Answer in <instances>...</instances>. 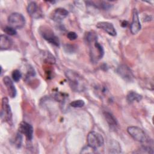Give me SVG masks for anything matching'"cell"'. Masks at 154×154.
Listing matches in <instances>:
<instances>
[{"instance_id":"cell-1","label":"cell","mask_w":154,"mask_h":154,"mask_svg":"<svg viewBox=\"0 0 154 154\" xmlns=\"http://www.w3.org/2000/svg\"><path fill=\"white\" fill-rule=\"evenodd\" d=\"M85 39L89 47L90 56L93 63H97L104 55L103 46L98 42L96 33L93 31H89L85 34Z\"/></svg>"},{"instance_id":"cell-2","label":"cell","mask_w":154,"mask_h":154,"mask_svg":"<svg viewBox=\"0 0 154 154\" xmlns=\"http://www.w3.org/2000/svg\"><path fill=\"white\" fill-rule=\"evenodd\" d=\"M65 75L69 85L75 92H82L86 88V81L78 72L72 70H67Z\"/></svg>"},{"instance_id":"cell-3","label":"cell","mask_w":154,"mask_h":154,"mask_svg":"<svg viewBox=\"0 0 154 154\" xmlns=\"http://www.w3.org/2000/svg\"><path fill=\"white\" fill-rule=\"evenodd\" d=\"M87 143L88 146L96 150L103 145L104 138L99 132L91 131L87 135Z\"/></svg>"},{"instance_id":"cell-4","label":"cell","mask_w":154,"mask_h":154,"mask_svg":"<svg viewBox=\"0 0 154 154\" xmlns=\"http://www.w3.org/2000/svg\"><path fill=\"white\" fill-rule=\"evenodd\" d=\"M128 134L136 141L146 143L149 141L148 138L142 129L138 126H131L127 129Z\"/></svg>"},{"instance_id":"cell-5","label":"cell","mask_w":154,"mask_h":154,"mask_svg":"<svg viewBox=\"0 0 154 154\" xmlns=\"http://www.w3.org/2000/svg\"><path fill=\"white\" fill-rule=\"evenodd\" d=\"M8 23L10 26L14 29H20L25 24V19L22 14L15 12L8 16Z\"/></svg>"},{"instance_id":"cell-6","label":"cell","mask_w":154,"mask_h":154,"mask_svg":"<svg viewBox=\"0 0 154 154\" xmlns=\"http://www.w3.org/2000/svg\"><path fill=\"white\" fill-rule=\"evenodd\" d=\"M1 118L3 121L7 122L9 124L12 123V112L8 102V99L7 97H3L2 99Z\"/></svg>"},{"instance_id":"cell-7","label":"cell","mask_w":154,"mask_h":154,"mask_svg":"<svg viewBox=\"0 0 154 154\" xmlns=\"http://www.w3.org/2000/svg\"><path fill=\"white\" fill-rule=\"evenodd\" d=\"M40 33L42 37L45 40H46L48 42L51 44L55 46H59L60 45V40L57 36H56L54 32L51 30V29L43 26V28L40 29Z\"/></svg>"},{"instance_id":"cell-8","label":"cell","mask_w":154,"mask_h":154,"mask_svg":"<svg viewBox=\"0 0 154 154\" xmlns=\"http://www.w3.org/2000/svg\"><path fill=\"white\" fill-rule=\"evenodd\" d=\"M117 74L125 81L131 82L134 79V75L131 69L125 64H121L116 69Z\"/></svg>"},{"instance_id":"cell-9","label":"cell","mask_w":154,"mask_h":154,"mask_svg":"<svg viewBox=\"0 0 154 154\" xmlns=\"http://www.w3.org/2000/svg\"><path fill=\"white\" fill-rule=\"evenodd\" d=\"M19 132L25 135L26 138L31 141L33 137V128L31 125L26 122H22L19 126L18 128Z\"/></svg>"},{"instance_id":"cell-10","label":"cell","mask_w":154,"mask_h":154,"mask_svg":"<svg viewBox=\"0 0 154 154\" xmlns=\"http://www.w3.org/2000/svg\"><path fill=\"white\" fill-rule=\"evenodd\" d=\"M141 25L140 22L138 11L136 9H134L132 14V20L130 26V30L132 34H137L141 29Z\"/></svg>"},{"instance_id":"cell-11","label":"cell","mask_w":154,"mask_h":154,"mask_svg":"<svg viewBox=\"0 0 154 154\" xmlns=\"http://www.w3.org/2000/svg\"><path fill=\"white\" fill-rule=\"evenodd\" d=\"M69 14V11L64 8H55L51 14L52 20L55 22H60L66 18Z\"/></svg>"},{"instance_id":"cell-12","label":"cell","mask_w":154,"mask_h":154,"mask_svg":"<svg viewBox=\"0 0 154 154\" xmlns=\"http://www.w3.org/2000/svg\"><path fill=\"white\" fill-rule=\"evenodd\" d=\"M96 27L102 29L111 36L117 35V32L114 25L108 22H99L96 24Z\"/></svg>"},{"instance_id":"cell-13","label":"cell","mask_w":154,"mask_h":154,"mask_svg":"<svg viewBox=\"0 0 154 154\" xmlns=\"http://www.w3.org/2000/svg\"><path fill=\"white\" fill-rule=\"evenodd\" d=\"M2 81L10 97L11 98L15 97L17 94V90L12 80L8 76H5L3 78Z\"/></svg>"},{"instance_id":"cell-14","label":"cell","mask_w":154,"mask_h":154,"mask_svg":"<svg viewBox=\"0 0 154 154\" xmlns=\"http://www.w3.org/2000/svg\"><path fill=\"white\" fill-rule=\"evenodd\" d=\"M28 13L34 18H38L42 15V12L35 2H30L27 6Z\"/></svg>"},{"instance_id":"cell-15","label":"cell","mask_w":154,"mask_h":154,"mask_svg":"<svg viewBox=\"0 0 154 154\" xmlns=\"http://www.w3.org/2000/svg\"><path fill=\"white\" fill-rule=\"evenodd\" d=\"M13 42L7 35L2 34L0 36V48L1 50L8 49L11 47Z\"/></svg>"},{"instance_id":"cell-16","label":"cell","mask_w":154,"mask_h":154,"mask_svg":"<svg viewBox=\"0 0 154 154\" xmlns=\"http://www.w3.org/2000/svg\"><path fill=\"white\" fill-rule=\"evenodd\" d=\"M105 119L111 128H115L117 126V121L115 117L109 112H105L103 113Z\"/></svg>"},{"instance_id":"cell-17","label":"cell","mask_w":154,"mask_h":154,"mask_svg":"<svg viewBox=\"0 0 154 154\" xmlns=\"http://www.w3.org/2000/svg\"><path fill=\"white\" fill-rule=\"evenodd\" d=\"M142 99V96L135 91H129L126 96V100L129 103L134 102H140Z\"/></svg>"},{"instance_id":"cell-18","label":"cell","mask_w":154,"mask_h":154,"mask_svg":"<svg viewBox=\"0 0 154 154\" xmlns=\"http://www.w3.org/2000/svg\"><path fill=\"white\" fill-rule=\"evenodd\" d=\"M109 150V152L111 153H120L121 152V147L116 141H113L112 143L110 144Z\"/></svg>"},{"instance_id":"cell-19","label":"cell","mask_w":154,"mask_h":154,"mask_svg":"<svg viewBox=\"0 0 154 154\" xmlns=\"http://www.w3.org/2000/svg\"><path fill=\"white\" fill-rule=\"evenodd\" d=\"M84 105H85L84 101L81 99L75 100L70 103V105L73 108H81V107H83Z\"/></svg>"},{"instance_id":"cell-20","label":"cell","mask_w":154,"mask_h":154,"mask_svg":"<svg viewBox=\"0 0 154 154\" xmlns=\"http://www.w3.org/2000/svg\"><path fill=\"white\" fill-rule=\"evenodd\" d=\"M11 76H12V78L14 81L18 82L22 78V73L19 70L16 69L13 71Z\"/></svg>"},{"instance_id":"cell-21","label":"cell","mask_w":154,"mask_h":154,"mask_svg":"<svg viewBox=\"0 0 154 154\" xmlns=\"http://www.w3.org/2000/svg\"><path fill=\"white\" fill-rule=\"evenodd\" d=\"M4 31L9 35H14L17 34V31L16 29L13 28L10 26H5L4 29Z\"/></svg>"},{"instance_id":"cell-22","label":"cell","mask_w":154,"mask_h":154,"mask_svg":"<svg viewBox=\"0 0 154 154\" xmlns=\"http://www.w3.org/2000/svg\"><path fill=\"white\" fill-rule=\"evenodd\" d=\"M22 134L20 132L17 134V135L16 136L15 140H14V144L15 146L17 147H20L22 145Z\"/></svg>"},{"instance_id":"cell-23","label":"cell","mask_w":154,"mask_h":154,"mask_svg":"<svg viewBox=\"0 0 154 154\" xmlns=\"http://www.w3.org/2000/svg\"><path fill=\"white\" fill-rule=\"evenodd\" d=\"M67 37L70 40H75L77 38L78 35L76 32L73 31H70L67 33Z\"/></svg>"},{"instance_id":"cell-24","label":"cell","mask_w":154,"mask_h":154,"mask_svg":"<svg viewBox=\"0 0 154 154\" xmlns=\"http://www.w3.org/2000/svg\"><path fill=\"white\" fill-rule=\"evenodd\" d=\"M127 25H128V22H127V21H125V20H124L122 23V26L123 27H126L127 26Z\"/></svg>"}]
</instances>
